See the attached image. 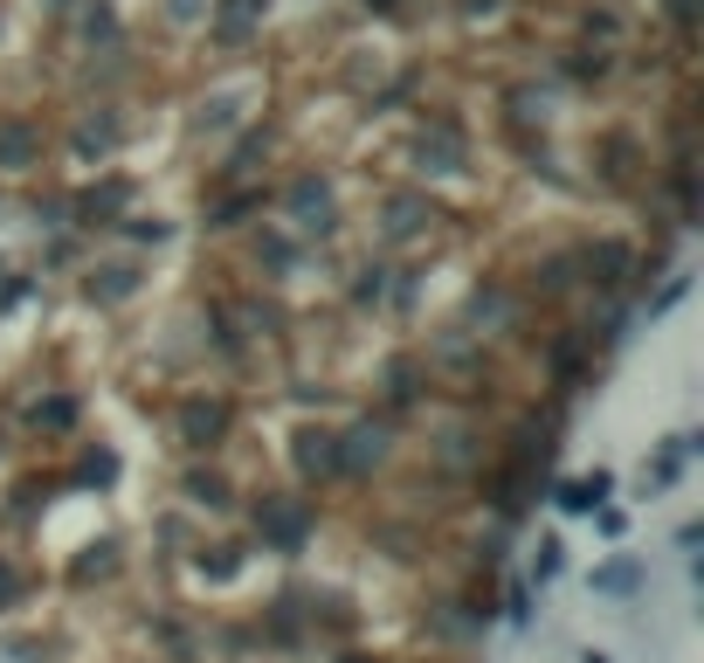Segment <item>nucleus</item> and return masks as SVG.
<instances>
[{
	"instance_id": "20e7f679",
	"label": "nucleus",
	"mask_w": 704,
	"mask_h": 663,
	"mask_svg": "<svg viewBox=\"0 0 704 663\" xmlns=\"http://www.w3.org/2000/svg\"><path fill=\"white\" fill-rule=\"evenodd\" d=\"M256 525H270L283 546H297L304 540V504H270V512H256Z\"/></svg>"
},
{
	"instance_id": "423d86ee",
	"label": "nucleus",
	"mask_w": 704,
	"mask_h": 663,
	"mask_svg": "<svg viewBox=\"0 0 704 663\" xmlns=\"http://www.w3.org/2000/svg\"><path fill=\"white\" fill-rule=\"evenodd\" d=\"M594 588H608V595H629V588H636V567H602V574H594Z\"/></svg>"
},
{
	"instance_id": "0eeeda50",
	"label": "nucleus",
	"mask_w": 704,
	"mask_h": 663,
	"mask_svg": "<svg viewBox=\"0 0 704 663\" xmlns=\"http://www.w3.org/2000/svg\"><path fill=\"white\" fill-rule=\"evenodd\" d=\"M545 574H560V540H545V546H539V580H545Z\"/></svg>"
},
{
	"instance_id": "6e6552de",
	"label": "nucleus",
	"mask_w": 704,
	"mask_h": 663,
	"mask_svg": "<svg viewBox=\"0 0 704 663\" xmlns=\"http://www.w3.org/2000/svg\"><path fill=\"white\" fill-rule=\"evenodd\" d=\"M8 595H14V574H8V567H0V601H8Z\"/></svg>"
},
{
	"instance_id": "f257e3e1",
	"label": "nucleus",
	"mask_w": 704,
	"mask_h": 663,
	"mask_svg": "<svg viewBox=\"0 0 704 663\" xmlns=\"http://www.w3.org/2000/svg\"><path fill=\"white\" fill-rule=\"evenodd\" d=\"M180 422H187V443L207 449V443L228 428V407H221V401H187V415H180Z\"/></svg>"
},
{
	"instance_id": "39448f33",
	"label": "nucleus",
	"mask_w": 704,
	"mask_h": 663,
	"mask_svg": "<svg viewBox=\"0 0 704 663\" xmlns=\"http://www.w3.org/2000/svg\"><path fill=\"white\" fill-rule=\"evenodd\" d=\"M338 436H325V428H318V436H311V428H304V436H297V464L304 470H338V449H332Z\"/></svg>"
},
{
	"instance_id": "7ed1b4c3",
	"label": "nucleus",
	"mask_w": 704,
	"mask_h": 663,
	"mask_svg": "<svg viewBox=\"0 0 704 663\" xmlns=\"http://www.w3.org/2000/svg\"><path fill=\"white\" fill-rule=\"evenodd\" d=\"M380 456H387V428H380V422H367V428H353V449H338V464L367 470V464H380Z\"/></svg>"
},
{
	"instance_id": "f03ea898",
	"label": "nucleus",
	"mask_w": 704,
	"mask_h": 663,
	"mask_svg": "<svg viewBox=\"0 0 704 663\" xmlns=\"http://www.w3.org/2000/svg\"><path fill=\"white\" fill-rule=\"evenodd\" d=\"M608 491H615V477H608V470H594V477H573L566 491H560V504H566V512H594V504H602Z\"/></svg>"
}]
</instances>
